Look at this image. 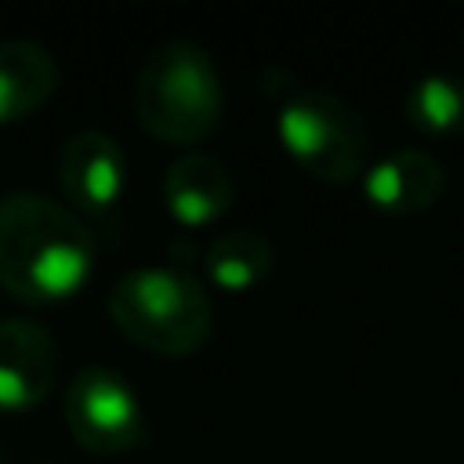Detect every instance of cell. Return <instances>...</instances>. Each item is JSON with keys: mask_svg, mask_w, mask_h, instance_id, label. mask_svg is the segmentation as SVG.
<instances>
[{"mask_svg": "<svg viewBox=\"0 0 464 464\" xmlns=\"http://www.w3.org/2000/svg\"><path fill=\"white\" fill-rule=\"evenodd\" d=\"M94 261L87 225L65 203L14 188L0 196V286L29 304L76 294Z\"/></svg>", "mask_w": 464, "mask_h": 464, "instance_id": "cell-1", "label": "cell"}, {"mask_svg": "<svg viewBox=\"0 0 464 464\" xmlns=\"http://www.w3.org/2000/svg\"><path fill=\"white\" fill-rule=\"evenodd\" d=\"M276 130L283 149L319 181L348 185L366 170V123L326 87H294L279 105Z\"/></svg>", "mask_w": 464, "mask_h": 464, "instance_id": "cell-4", "label": "cell"}, {"mask_svg": "<svg viewBox=\"0 0 464 464\" xmlns=\"http://www.w3.org/2000/svg\"><path fill=\"white\" fill-rule=\"evenodd\" d=\"M109 315L123 337L156 355H192L210 334V294L203 283L170 265L123 272L109 290Z\"/></svg>", "mask_w": 464, "mask_h": 464, "instance_id": "cell-3", "label": "cell"}, {"mask_svg": "<svg viewBox=\"0 0 464 464\" xmlns=\"http://www.w3.org/2000/svg\"><path fill=\"white\" fill-rule=\"evenodd\" d=\"M446 192V163L428 149H395L362 170V196L392 214L410 218L439 203Z\"/></svg>", "mask_w": 464, "mask_h": 464, "instance_id": "cell-8", "label": "cell"}, {"mask_svg": "<svg viewBox=\"0 0 464 464\" xmlns=\"http://www.w3.org/2000/svg\"><path fill=\"white\" fill-rule=\"evenodd\" d=\"M127 160L112 134L87 127L62 141L58 149V188L65 203L83 214H105L123 192Z\"/></svg>", "mask_w": 464, "mask_h": 464, "instance_id": "cell-6", "label": "cell"}, {"mask_svg": "<svg viewBox=\"0 0 464 464\" xmlns=\"http://www.w3.org/2000/svg\"><path fill=\"white\" fill-rule=\"evenodd\" d=\"M406 120L424 134H453L464 127V80L453 72H428L406 91Z\"/></svg>", "mask_w": 464, "mask_h": 464, "instance_id": "cell-12", "label": "cell"}, {"mask_svg": "<svg viewBox=\"0 0 464 464\" xmlns=\"http://www.w3.org/2000/svg\"><path fill=\"white\" fill-rule=\"evenodd\" d=\"M65 424L72 439L98 453H127L145 442V417L130 381L112 366H83L65 388Z\"/></svg>", "mask_w": 464, "mask_h": 464, "instance_id": "cell-5", "label": "cell"}, {"mask_svg": "<svg viewBox=\"0 0 464 464\" xmlns=\"http://www.w3.org/2000/svg\"><path fill=\"white\" fill-rule=\"evenodd\" d=\"M58 62L44 44L29 36L0 40V123L33 116L58 91Z\"/></svg>", "mask_w": 464, "mask_h": 464, "instance_id": "cell-10", "label": "cell"}, {"mask_svg": "<svg viewBox=\"0 0 464 464\" xmlns=\"http://www.w3.org/2000/svg\"><path fill=\"white\" fill-rule=\"evenodd\" d=\"M276 265V246L257 228H225L203 246V268L210 283L225 290H250Z\"/></svg>", "mask_w": 464, "mask_h": 464, "instance_id": "cell-11", "label": "cell"}, {"mask_svg": "<svg viewBox=\"0 0 464 464\" xmlns=\"http://www.w3.org/2000/svg\"><path fill=\"white\" fill-rule=\"evenodd\" d=\"M232 174L228 167L203 149H188L170 160L163 170V203L181 225H207L221 218L232 203Z\"/></svg>", "mask_w": 464, "mask_h": 464, "instance_id": "cell-9", "label": "cell"}, {"mask_svg": "<svg viewBox=\"0 0 464 464\" xmlns=\"http://www.w3.org/2000/svg\"><path fill=\"white\" fill-rule=\"evenodd\" d=\"M225 91L218 65L196 40L156 44L134 80V116L138 123L167 145H196L221 120Z\"/></svg>", "mask_w": 464, "mask_h": 464, "instance_id": "cell-2", "label": "cell"}, {"mask_svg": "<svg viewBox=\"0 0 464 464\" xmlns=\"http://www.w3.org/2000/svg\"><path fill=\"white\" fill-rule=\"evenodd\" d=\"M54 377H58L54 337L25 315H4L0 319V410H33L51 395Z\"/></svg>", "mask_w": 464, "mask_h": 464, "instance_id": "cell-7", "label": "cell"}]
</instances>
